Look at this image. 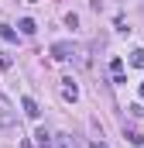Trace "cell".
Listing matches in <instances>:
<instances>
[{
    "mask_svg": "<svg viewBox=\"0 0 144 148\" xmlns=\"http://www.w3.org/2000/svg\"><path fill=\"white\" fill-rule=\"evenodd\" d=\"M72 55H75V45H72V41H55V45H52V59L65 62V59H72Z\"/></svg>",
    "mask_w": 144,
    "mask_h": 148,
    "instance_id": "cell-1",
    "label": "cell"
},
{
    "mask_svg": "<svg viewBox=\"0 0 144 148\" xmlns=\"http://www.w3.org/2000/svg\"><path fill=\"white\" fill-rule=\"evenodd\" d=\"M62 97H65V100H79V86H75V79H69V76L62 79Z\"/></svg>",
    "mask_w": 144,
    "mask_h": 148,
    "instance_id": "cell-2",
    "label": "cell"
},
{
    "mask_svg": "<svg viewBox=\"0 0 144 148\" xmlns=\"http://www.w3.org/2000/svg\"><path fill=\"white\" fill-rule=\"evenodd\" d=\"M21 107H24V114H28L31 121H38V114H41V110H38V103L31 100V97H24V100H21Z\"/></svg>",
    "mask_w": 144,
    "mask_h": 148,
    "instance_id": "cell-3",
    "label": "cell"
},
{
    "mask_svg": "<svg viewBox=\"0 0 144 148\" xmlns=\"http://www.w3.org/2000/svg\"><path fill=\"white\" fill-rule=\"evenodd\" d=\"M35 138H38V148H52V134H48L45 127H38V131H35Z\"/></svg>",
    "mask_w": 144,
    "mask_h": 148,
    "instance_id": "cell-4",
    "label": "cell"
},
{
    "mask_svg": "<svg viewBox=\"0 0 144 148\" xmlns=\"http://www.w3.org/2000/svg\"><path fill=\"white\" fill-rule=\"evenodd\" d=\"M55 145L58 148H75V138L72 134H55Z\"/></svg>",
    "mask_w": 144,
    "mask_h": 148,
    "instance_id": "cell-5",
    "label": "cell"
},
{
    "mask_svg": "<svg viewBox=\"0 0 144 148\" xmlns=\"http://www.w3.org/2000/svg\"><path fill=\"white\" fill-rule=\"evenodd\" d=\"M17 28H21L24 35H35V31H38V24H35V21H31V17H24V21H21Z\"/></svg>",
    "mask_w": 144,
    "mask_h": 148,
    "instance_id": "cell-6",
    "label": "cell"
},
{
    "mask_svg": "<svg viewBox=\"0 0 144 148\" xmlns=\"http://www.w3.org/2000/svg\"><path fill=\"white\" fill-rule=\"evenodd\" d=\"M0 38H3V41H17V31L7 28V24H0Z\"/></svg>",
    "mask_w": 144,
    "mask_h": 148,
    "instance_id": "cell-7",
    "label": "cell"
},
{
    "mask_svg": "<svg viewBox=\"0 0 144 148\" xmlns=\"http://www.w3.org/2000/svg\"><path fill=\"white\" fill-rule=\"evenodd\" d=\"M130 62H134L137 69H144V48H134V52H130Z\"/></svg>",
    "mask_w": 144,
    "mask_h": 148,
    "instance_id": "cell-8",
    "label": "cell"
},
{
    "mask_svg": "<svg viewBox=\"0 0 144 148\" xmlns=\"http://www.w3.org/2000/svg\"><path fill=\"white\" fill-rule=\"evenodd\" d=\"M110 69H113V76H124V59H110Z\"/></svg>",
    "mask_w": 144,
    "mask_h": 148,
    "instance_id": "cell-9",
    "label": "cell"
},
{
    "mask_svg": "<svg viewBox=\"0 0 144 148\" xmlns=\"http://www.w3.org/2000/svg\"><path fill=\"white\" fill-rule=\"evenodd\" d=\"M127 138H130V145H144V138L137 134V131H127Z\"/></svg>",
    "mask_w": 144,
    "mask_h": 148,
    "instance_id": "cell-10",
    "label": "cell"
},
{
    "mask_svg": "<svg viewBox=\"0 0 144 148\" xmlns=\"http://www.w3.org/2000/svg\"><path fill=\"white\" fill-rule=\"evenodd\" d=\"M7 69H10V59H7V55L0 52V73H7Z\"/></svg>",
    "mask_w": 144,
    "mask_h": 148,
    "instance_id": "cell-11",
    "label": "cell"
},
{
    "mask_svg": "<svg viewBox=\"0 0 144 148\" xmlns=\"http://www.w3.org/2000/svg\"><path fill=\"white\" fill-rule=\"evenodd\" d=\"M93 148H107V145H103V141H93Z\"/></svg>",
    "mask_w": 144,
    "mask_h": 148,
    "instance_id": "cell-12",
    "label": "cell"
},
{
    "mask_svg": "<svg viewBox=\"0 0 144 148\" xmlns=\"http://www.w3.org/2000/svg\"><path fill=\"white\" fill-rule=\"evenodd\" d=\"M141 100H144V83H141Z\"/></svg>",
    "mask_w": 144,
    "mask_h": 148,
    "instance_id": "cell-13",
    "label": "cell"
}]
</instances>
